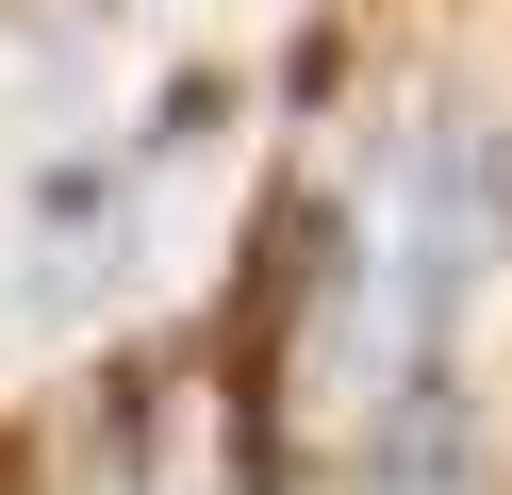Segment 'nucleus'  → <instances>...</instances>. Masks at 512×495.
<instances>
[{
  "instance_id": "obj_1",
  "label": "nucleus",
  "mask_w": 512,
  "mask_h": 495,
  "mask_svg": "<svg viewBox=\"0 0 512 495\" xmlns=\"http://www.w3.org/2000/svg\"><path fill=\"white\" fill-rule=\"evenodd\" d=\"M496 264H512V132L479 99H397L347 149V198H331V281H314V330H298V413L314 429H397Z\"/></svg>"
},
{
  "instance_id": "obj_2",
  "label": "nucleus",
  "mask_w": 512,
  "mask_h": 495,
  "mask_svg": "<svg viewBox=\"0 0 512 495\" xmlns=\"http://www.w3.org/2000/svg\"><path fill=\"white\" fill-rule=\"evenodd\" d=\"M232 182H248V132L232 116H182V132H133V149H83L50 182H0V380L116 314H166L199 281V248L232 231Z\"/></svg>"
}]
</instances>
